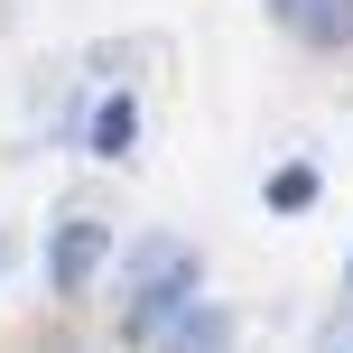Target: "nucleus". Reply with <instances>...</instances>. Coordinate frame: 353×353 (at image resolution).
<instances>
[{
    "label": "nucleus",
    "instance_id": "nucleus-6",
    "mask_svg": "<svg viewBox=\"0 0 353 353\" xmlns=\"http://www.w3.org/2000/svg\"><path fill=\"white\" fill-rule=\"evenodd\" d=\"M270 10H279V19H298V0H270Z\"/></svg>",
    "mask_w": 353,
    "mask_h": 353
},
{
    "label": "nucleus",
    "instance_id": "nucleus-2",
    "mask_svg": "<svg viewBox=\"0 0 353 353\" xmlns=\"http://www.w3.org/2000/svg\"><path fill=\"white\" fill-rule=\"evenodd\" d=\"M103 261H112V232L103 223H56V242H47V279H56V298H84L93 279H103Z\"/></svg>",
    "mask_w": 353,
    "mask_h": 353
},
{
    "label": "nucleus",
    "instance_id": "nucleus-4",
    "mask_svg": "<svg viewBox=\"0 0 353 353\" xmlns=\"http://www.w3.org/2000/svg\"><path fill=\"white\" fill-rule=\"evenodd\" d=\"M288 28H307L316 47H353V0H298Z\"/></svg>",
    "mask_w": 353,
    "mask_h": 353
},
{
    "label": "nucleus",
    "instance_id": "nucleus-1",
    "mask_svg": "<svg viewBox=\"0 0 353 353\" xmlns=\"http://www.w3.org/2000/svg\"><path fill=\"white\" fill-rule=\"evenodd\" d=\"M195 298V251L176 242V232H159V242L130 251V298H121V325L140 344H159V325L176 316V307Z\"/></svg>",
    "mask_w": 353,
    "mask_h": 353
},
{
    "label": "nucleus",
    "instance_id": "nucleus-3",
    "mask_svg": "<svg viewBox=\"0 0 353 353\" xmlns=\"http://www.w3.org/2000/svg\"><path fill=\"white\" fill-rule=\"evenodd\" d=\"M130 140H140V112H130V93L93 103V121H84V149H93V159H121Z\"/></svg>",
    "mask_w": 353,
    "mask_h": 353
},
{
    "label": "nucleus",
    "instance_id": "nucleus-5",
    "mask_svg": "<svg viewBox=\"0 0 353 353\" xmlns=\"http://www.w3.org/2000/svg\"><path fill=\"white\" fill-rule=\"evenodd\" d=\"M316 205V168H279L270 176V214H307Z\"/></svg>",
    "mask_w": 353,
    "mask_h": 353
}]
</instances>
